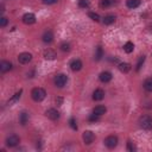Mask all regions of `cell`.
<instances>
[{
    "label": "cell",
    "instance_id": "obj_33",
    "mask_svg": "<svg viewBox=\"0 0 152 152\" xmlns=\"http://www.w3.org/2000/svg\"><path fill=\"white\" fill-rule=\"evenodd\" d=\"M99 115H95V114H91L89 118H88V120H89V122H96V121H99Z\"/></svg>",
    "mask_w": 152,
    "mask_h": 152
},
{
    "label": "cell",
    "instance_id": "obj_18",
    "mask_svg": "<svg viewBox=\"0 0 152 152\" xmlns=\"http://www.w3.org/2000/svg\"><path fill=\"white\" fill-rule=\"evenodd\" d=\"M115 19H116V18H115L114 14H107V15L103 17V20H102V21H103L104 25H110V24H113V23L115 21Z\"/></svg>",
    "mask_w": 152,
    "mask_h": 152
},
{
    "label": "cell",
    "instance_id": "obj_16",
    "mask_svg": "<svg viewBox=\"0 0 152 152\" xmlns=\"http://www.w3.org/2000/svg\"><path fill=\"white\" fill-rule=\"evenodd\" d=\"M106 112H107V108H106L104 106H102V104H99V106H96V107L93 109V114L99 115V116L103 115Z\"/></svg>",
    "mask_w": 152,
    "mask_h": 152
},
{
    "label": "cell",
    "instance_id": "obj_29",
    "mask_svg": "<svg viewBox=\"0 0 152 152\" xmlns=\"http://www.w3.org/2000/svg\"><path fill=\"white\" fill-rule=\"evenodd\" d=\"M78 6L81 8H88L89 7V0H78Z\"/></svg>",
    "mask_w": 152,
    "mask_h": 152
},
{
    "label": "cell",
    "instance_id": "obj_24",
    "mask_svg": "<svg viewBox=\"0 0 152 152\" xmlns=\"http://www.w3.org/2000/svg\"><path fill=\"white\" fill-rule=\"evenodd\" d=\"M102 56H103V51H102V48L101 46H97L96 48V52H95V59L96 61H100L101 58H102Z\"/></svg>",
    "mask_w": 152,
    "mask_h": 152
},
{
    "label": "cell",
    "instance_id": "obj_26",
    "mask_svg": "<svg viewBox=\"0 0 152 152\" xmlns=\"http://www.w3.org/2000/svg\"><path fill=\"white\" fill-rule=\"evenodd\" d=\"M100 7L101 8H107L112 5V0H100Z\"/></svg>",
    "mask_w": 152,
    "mask_h": 152
},
{
    "label": "cell",
    "instance_id": "obj_34",
    "mask_svg": "<svg viewBox=\"0 0 152 152\" xmlns=\"http://www.w3.org/2000/svg\"><path fill=\"white\" fill-rule=\"evenodd\" d=\"M43 1V4H45V5H52V4H56L58 0H42Z\"/></svg>",
    "mask_w": 152,
    "mask_h": 152
},
{
    "label": "cell",
    "instance_id": "obj_4",
    "mask_svg": "<svg viewBox=\"0 0 152 152\" xmlns=\"http://www.w3.org/2000/svg\"><path fill=\"white\" fill-rule=\"evenodd\" d=\"M118 141H119V139H118L116 135H108V137L104 139L103 142H104V145H106L108 148H114V147H116Z\"/></svg>",
    "mask_w": 152,
    "mask_h": 152
},
{
    "label": "cell",
    "instance_id": "obj_6",
    "mask_svg": "<svg viewBox=\"0 0 152 152\" xmlns=\"http://www.w3.org/2000/svg\"><path fill=\"white\" fill-rule=\"evenodd\" d=\"M82 139H83L86 145H90L95 140V134L91 131H84L82 134Z\"/></svg>",
    "mask_w": 152,
    "mask_h": 152
},
{
    "label": "cell",
    "instance_id": "obj_19",
    "mask_svg": "<svg viewBox=\"0 0 152 152\" xmlns=\"http://www.w3.org/2000/svg\"><path fill=\"white\" fill-rule=\"evenodd\" d=\"M27 121H28V113L27 112H21L19 114V122L24 126V125L27 124Z\"/></svg>",
    "mask_w": 152,
    "mask_h": 152
},
{
    "label": "cell",
    "instance_id": "obj_21",
    "mask_svg": "<svg viewBox=\"0 0 152 152\" xmlns=\"http://www.w3.org/2000/svg\"><path fill=\"white\" fill-rule=\"evenodd\" d=\"M141 0H126V5L128 8H137L140 5Z\"/></svg>",
    "mask_w": 152,
    "mask_h": 152
},
{
    "label": "cell",
    "instance_id": "obj_5",
    "mask_svg": "<svg viewBox=\"0 0 152 152\" xmlns=\"http://www.w3.org/2000/svg\"><path fill=\"white\" fill-rule=\"evenodd\" d=\"M20 142V138L15 134H12V135H8L6 138V145L8 147H15Z\"/></svg>",
    "mask_w": 152,
    "mask_h": 152
},
{
    "label": "cell",
    "instance_id": "obj_25",
    "mask_svg": "<svg viewBox=\"0 0 152 152\" xmlns=\"http://www.w3.org/2000/svg\"><path fill=\"white\" fill-rule=\"evenodd\" d=\"M144 62H145V56H140L139 59H138V62H137V65H135V70H137V71H139V70L141 69Z\"/></svg>",
    "mask_w": 152,
    "mask_h": 152
},
{
    "label": "cell",
    "instance_id": "obj_14",
    "mask_svg": "<svg viewBox=\"0 0 152 152\" xmlns=\"http://www.w3.org/2000/svg\"><path fill=\"white\" fill-rule=\"evenodd\" d=\"M12 69V63L8 62V61H2L0 63V71L1 72H7Z\"/></svg>",
    "mask_w": 152,
    "mask_h": 152
},
{
    "label": "cell",
    "instance_id": "obj_30",
    "mask_svg": "<svg viewBox=\"0 0 152 152\" xmlns=\"http://www.w3.org/2000/svg\"><path fill=\"white\" fill-rule=\"evenodd\" d=\"M127 150L129 151V152H133V151H135L137 150V147H135V145L132 142V141H127Z\"/></svg>",
    "mask_w": 152,
    "mask_h": 152
},
{
    "label": "cell",
    "instance_id": "obj_28",
    "mask_svg": "<svg viewBox=\"0 0 152 152\" xmlns=\"http://www.w3.org/2000/svg\"><path fill=\"white\" fill-rule=\"evenodd\" d=\"M59 48H61V50H62V51H64V52H68V51H70V44H69V43H66V42H63V43H61Z\"/></svg>",
    "mask_w": 152,
    "mask_h": 152
},
{
    "label": "cell",
    "instance_id": "obj_23",
    "mask_svg": "<svg viewBox=\"0 0 152 152\" xmlns=\"http://www.w3.org/2000/svg\"><path fill=\"white\" fill-rule=\"evenodd\" d=\"M21 93H23V90H21V89H20L19 91H17V93H15V94H14V95H13V96H12V97L8 100V102H7V103H8V104H12V103L17 102V101L20 99V95H21Z\"/></svg>",
    "mask_w": 152,
    "mask_h": 152
},
{
    "label": "cell",
    "instance_id": "obj_22",
    "mask_svg": "<svg viewBox=\"0 0 152 152\" xmlns=\"http://www.w3.org/2000/svg\"><path fill=\"white\" fill-rule=\"evenodd\" d=\"M133 50H134V44L132 42H127V43L124 44V51L126 53H131Z\"/></svg>",
    "mask_w": 152,
    "mask_h": 152
},
{
    "label": "cell",
    "instance_id": "obj_11",
    "mask_svg": "<svg viewBox=\"0 0 152 152\" xmlns=\"http://www.w3.org/2000/svg\"><path fill=\"white\" fill-rule=\"evenodd\" d=\"M82 66H83V64H82V62L80 59H72L70 62V69L72 71H80L82 69Z\"/></svg>",
    "mask_w": 152,
    "mask_h": 152
},
{
    "label": "cell",
    "instance_id": "obj_1",
    "mask_svg": "<svg viewBox=\"0 0 152 152\" xmlns=\"http://www.w3.org/2000/svg\"><path fill=\"white\" fill-rule=\"evenodd\" d=\"M45 96H46V91H45L43 88H40V87L33 88V89L31 90V97H32V100L36 101V102L43 101V100L45 99Z\"/></svg>",
    "mask_w": 152,
    "mask_h": 152
},
{
    "label": "cell",
    "instance_id": "obj_12",
    "mask_svg": "<svg viewBox=\"0 0 152 152\" xmlns=\"http://www.w3.org/2000/svg\"><path fill=\"white\" fill-rule=\"evenodd\" d=\"M112 74L109 72V71H102L100 75H99V80L102 82V83H107V82H109L110 80H112Z\"/></svg>",
    "mask_w": 152,
    "mask_h": 152
},
{
    "label": "cell",
    "instance_id": "obj_32",
    "mask_svg": "<svg viewBox=\"0 0 152 152\" xmlns=\"http://www.w3.org/2000/svg\"><path fill=\"white\" fill-rule=\"evenodd\" d=\"M7 23H8V19H7L6 17H1V18H0V26H1V27H5V26L7 25Z\"/></svg>",
    "mask_w": 152,
    "mask_h": 152
},
{
    "label": "cell",
    "instance_id": "obj_2",
    "mask_svg": "<svg viewBox=\"0 0 152 152\" xmlns=\"http://www.w3.org/2000/svg\"><path fill=\"white\" fill-rule=\"evenodd\" d=\"M139 125L142 129H151L152 128V118L150 115H142L139 118Z\"/></svg>",
    "mask_w": 152,
    "mask_h": 152
},
{
    "label": "cell",
    "instance_id": "obj_20",
    "mask_svg": "<svg viewBox=\"0 0 152 152\" xmlns=\"http://www.w3.org/2000/svg\"><path fill=\"white\" fill-rule=\"evenodd\" d=\"M142 87H144V89H145L146 91H150V93H152V77H148V78H146V80L144 81V84H142Z\"/></svg>",
    "mask_w": 152,
    "mask_h": 152
},
{
    "label": "cell",
    "instance_id": "obj_3",
    "mask_svg": "<svg viewBox=\"0 0 152 152\" xmlns=\"http://www.w3.org/2000/svg\"><path fill=\"white\" fill-rule=\"evenodd\" d=\"M66 82H68V77H66V75H64V74H57V75L55 76V78H53V83H55V86L58 87V88L64 87V86L66 84Z\"/></svg>",
    "mask_w": 152,
    "mask_h": 152
},
{
    "label": "cell",
    "instance_id": "obj_31",
    "mask_svg": "<svg viewBox=\"0 0 152 152\" xmlns=\"http://www.w3.org/2000/svg\"><path fill=\"white\" fill-rule=\"evenodd\" d=\"M69 125H70V127L72 128V129H77V125H76V120L74 119V118H70V120H69Z\"/></svg>",
    "mask_w": 152,
    "mask_h": 152
},
{
    "label": "cell",
    "instance_id": "obj_27",
    "mask_svg": "<svg viewBox=\"0 0 152 152\" xmlns=\"http://www.w3.org/2000/svg\"><path fill=\"white\" fill-rule=\"evenodd\" d=\"M88 17L91 19V20H94V21H100V15L97 14V13H95V12H89L88 13Z\"/></svg>",
    "mask_w": 152,
    "mask_h": 152
},
{
    "label": "cell",
    "instance_id": "obj_8",
    "mask_svg": "<svg viewBox=\"0 0 152 152\" xmlns=\"http://www.w3.org/2000/svg\"><path fill=\"white\" fill-rule=\"evenodd\" d=\"M31 59H32V55L30 52H21L18 56V61L21 64H27L28 62H31Z\"/></svg>",
    "mask_w": 152,
    "mask_h": 152
},
{
    "label": "cell",
    "instance_id": "obj_9",
    "mask_svg": "<svg viewBox=\"0 0 152 152\" xmlns=\"http://www.w3.org/2000/svg\"><path fill=\"white\" fill-rule=\"evenodd\" d=\"M43 57H44L45 59H48V61H53V59H56L57 53H56V51H53L52 49H45L44 52H43Z\"/></svg>",
    "mask_w": 152,
    "mask_h": 152
},
{
    "label": "cell",
    "instance_id": "obj_35",
    "mask_svg": "<svg viewBox=\"0 0 152 152\" xmlns=\"http://www.w3.org/2000/svg\"><path fill=\"white\" fill-rule=\"evenodd\" d=\"M55 101H56V104H57V106H61V104L63 103V99H62V97H56Z\"/></svg>",
    "mask_w": 152,
    "mask_h": 152
},
{
    "label": "cell",
    "instance_id": "obj_13",
    "mask_svg": "<svg viewBox=\"0 0 152 152\" xmlns=\"http://www.w3.org/2000/svg\"><path fill=\"white\" fill-rule=\"evenodd\" d=\"M103 97H104V91L102 89L97 88L94 90V93H93V100L94 101H101V100H103Z\"/></svg>",
    "mask_w": 152,
    "mask_h": 152
},
{
    "label": "cell",
    "instance_id": "obj_17",
    "mask_svg": "<svg viewBox=\"0 0 152 152\" xmlns=\"http://www.w3.org/2000/svg\"><path fill=\"white\" fill-rule=\"evenodd\" d=\"M119 70L121 71V72H129L131 71V69H132V65L129 64V63H126V62H124V63H120L119 64Z\"/></svg>",
    "mask_w": 152,
    "mask_h": 152
},
{
    "label": "cell",
    "instance_id": "obj_7",
    "mask_svg": "<svg viewBox=\"0 0 152 152\" xmlns=\"http://www.w3.org/2000/svg\"><path fill=\"white\" fill-rule=\"evenodd\" d=\"M21 20H23V23L25 25H32V24L36 23V15L33 13H25L23 15Z\"/></svg>",
    "mask_w": 152,
    "mask_h": 152
},
{
    "label": "cell",
    "instance_id": "obj_15",
    "mask_svg": "<svg viewBox=\"0 0 152 152\" xmlns=\"http://www.w3.org/2000/svg\"><path fill=\"white\" fill-rule=\"evenodd\" d=\"M42 39L44 43H51L53 40V33L52 31H45L42 36Z\"/></svg>",
    "mask_w": 152,
    "mask_h": 152
},
{
    "label": "cell",
    "instance_id": "obj_10",
    "mask_svg": "<svg viewBox=\"0 0 152 152\" xmlns=\"http://www.w3.org/2000/svg\"><path fill=\"white\" fill-rule=\"evenodd\" d=\"M45 115L50 119V120H57L59 118V112L55 108H49L46 112H45Z\"/></svg>",
    "mask_w": 152,
    "mask_h": 152
}]
</instances>
